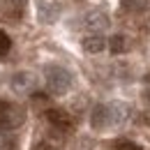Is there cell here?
<instances>
[{"instance_id": "cell-1", "label": "cell", "mask_w": 150, "mask_h": 150, "mask_svg": "<svg viewBox=\"0 0 150 150\" xmlns=\"http://www.w3.org/2000/svg\"><path fill=\"white\" fill-rule=\"evenodd\" d=\"M44 79H46V88L53 95H65L69 93L74 79L69 74V69H65L62 65H46L44 67Z\"/></svg>"}, {"instance_id": "cell-2", "label": "cell", "mask_w": 150, "mask_h": 150, "mask_svg": "<svg viewBox=\"0 0 150 150\" xmlns=\"http://www.w3.org/2000/svg\"><path fill=\"white\" fill-rule=\"evenodd\" d=\"M23 122H25V109L9 99H0V129H19Z\"/></svg>"}, {"instance_id": "cell-3", "label": "cell", "mask_w": 150, "mask_h": 150, "mask_svg": "<svg viewBox=\"0 0 150 150\" xmlns=\"http://www.w3.org/2000/svg\"><path fill=\"white\" fill-rule=\"evenodd\" d=\"M12 88H14V93L19 95H25L30 93L33 88H35V83H37V79H35V74H30V72H16V74L12 76Z\"/></svg>"}, {"instance_id": "cell-4", "label": "cell", "mask_w": 150, "mask_h": 150, "mask_svg": "<svg viewBox=\"0 0 150 150\" xmlns=\"http://www.w3.org/2000/svg\"><path fill=\"white\" fill-rule=\"evenodd\" d=\"M86 25H88L93 33H102V30H106V28L111 25V19H109V14H104L102 9H93V12L86 14Z\"/></svg>"}, {"instance_id": "cell-5", "label": "cell", "mask_w": 150, "mask_h": 150, "mask_svg": "<svg viewBox=\"0 0 150 150\" xmlns=\"http://www.w3.org/2000/svg\"><path fill=\"white\" fill-rule=\"evenodd\" d=\"M28 0H0V14L5 19H21Z\"/></svg>"}, {"instance_id": "cell-6", "label": "cell", "mask_w": 150, "mask_h": 150, "mask_svg": "<svg viewBox=\"0 0 150 150\" xmlns=\"http://www.w3.org/2000/svg\"><path fill=\"white\" fill-rule=\"evenodd\" d=\"M46 120L60 132L72 129V118H69V113L62 111V109H49V111H46Z\"/></svg>"}, {"instance_id": "cell-7", "label": "cell", "mask_w": 150, "mask_h": 150, "mask_svg": "<svg viewBox=\"0 0 150 150\" xmlns=\"http://www.w3.org/2000/svg\"><path fill=\"white\" fill-rule=\"evenodd\" d=\"M90 125H93V129H104V127L113 125L111 122V109L104 106V104H97L93 109V115H90Z\"/></svg>"}, {"instance_id": "cell-8", "label": "cell", "mask_w": 150, "mask_h": 150, "mask_svg": "<svg viewBox=\"0 0 150 150\" xmlns=\"http://www.w3.org/2000/svg\"><path fill=\"white\" fill-rule=\"evenodd\" d=\"M58 14H60V5H58V2H46V0L39 2V21L53 23V21L58 19Z\"/></svg>"}, {"instance_id": "cell-9", "label": "cell", "mask_w": 150, "mask_h": 150, "mask_svg": "<svg viewBox=\"0 0 150 150\" xmlns=\"http://www.w3.org/2000/svg\"><path fill=\"white\" fill-rule=\"evenodd\" d=\"M81 46H83L86 53H102L106 49V39L102 35H88V37H83Z\"/></svg>"}, {"instance_id": "cell-10", "label": "cell", "mask_w": 150, "mask_h": 150, "mask_svg": "<svg viewBox=\"0 0 150 150\" xmlns=\"http://www.w3.org/2000/svg\"><path fill=\"white\" fill-rule=\"evenodd\" d=\"M106 44H109L111 53H115V56H120V53H125V51H127V39L122 37V35H113Z\"/></svg>"}, {"instance_id": "cell-11", "label": "cell", "mask_w": 150, "mask_h": 150, "mask_svg": "<svg viewBox=\"0 0 150 150\" xmlns=\"http://www.w3.org/2000/svg\"><path fill=\"white\" fill-rule=\"evenodd\" d=\"M120 5H122L127 12H134V14L148 9V0H120Z\"/></svg>"}, {"instance_id": "cell-12", "label": "cell", "mask_w": 150, "mask_h": 150, "mask_svg": "<svg viewBox=\"0 0 150 150\" xmlns=\"http://www.w3.org/2000/svg\"><path fill=\"white\" fill-rule=\"evenodd\" d=\"M9 49H12V39L7 33H2L0 30V56H7L9 53Z\"/></svg>"}, {"instance_id": "cell-13", "label": "cell", "mask_w": 150, "mask_h": 150, "mask_svg": "<svg viewBox=\"0 0 150 150\" xmlns=\"http://www.w3.org/2000/svg\"><path fill=\"white\" fill-rule=\"evenodd\" d=\"M115 150H141V146H136V143H132L127 139H122V141L115 143Z\"/></svg>"}, {"instance_id": "cell-14", "label": "cell", "mask_w": 150, "mask_h": 150, "mask_svg": "<svg viewBox=\"0 0 150 150\" xmlns=\"http://www.w3.org/2000/svg\"><path fill=\"white\" fill-rule=\"evenodd\" d=\"M0 150H12V141L5 134H0Z\"/></svg>"}, {"instance_id": "cell-15", "label": "cell", "mask_w": 150, "mask_h": 150, "mask_svg": "<svg viewBox=\"0 0 150 150\" xmlns=\"http://www.w3.org/2000/svg\"><path fill=\"white\" fill-rule=\"evenodd\" d=\"M143 122H148V125H150V111L143 113Z\"/></svg>"}, {"instance_id": "cell-16", "label": "cell", "mask_w": 150, "mask_h": 150, "mask_svg": "<svg viewBox=\"0 0 150 150\" xmlns=\"http://www.w3.org/2000/svg\"><path fill=\"white\" fill-rule=\"evenodd\" d=\"M146 99H148V104H150V90H146Z\"/></svg>"}, {"instance_id": "cell-17", "label": "cell", "mask_w": 150, "mask_h": 150, "mask_svg": "<svg viewBox=\"0 0 150 150\" xmlns=\"http://www.w3.org/2000/svg\"><path fill=\"white\" fill-rule=\"evenodd\" d=\"M42 150H53V148H42Z\"/></svg>"}]
</instances>
